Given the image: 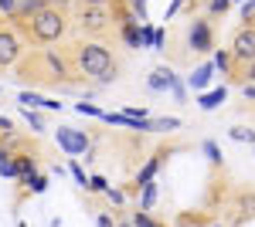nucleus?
I'll return each mask as SVG.
<instances>
[{
	"mask_svg": "<svg viewBox=\"0 0 255 227\" xmlns=\"http://www.w3.org/2000/svg\"><path fill=\"white\" fill-rule=\"evenodd\" d=\"M72 61H75V72L82 78H92V81H116L119 75V61L113 58V51L99 41H82V44H72Z\"/></svg>",
	"mask_w": 255,
	"mask_h": 227,
	"instance_id": "f257e3e1",
	"label": "nucleus"
},
{
	"mask_svg": "<svg viewBox=\"0 0 255 227\" xmlns=\"http://www.w3.org/2000/svg\"><path fill=\"white\" fill-rule=\"evenodd\" d=\"M126 17H133V14L123 10V0H113V3H82L75 10V27L85 38H106V34H113V27H123Z\"/></svg>",
	"mask_w": 255,
	"mask_h": 227,
	"instance_id": "f03ea898",
	"label": "nucleus"
},
{
	"mask_svg": "<svg viewBox=\"0 0 255 227\" xmlns=\"http://www.w3.org/2000/svg\"><path fill=\"white\" fill-rule=\"evenodd\" d=\"M14 27L24 31V41L27 44L44 48V44H58L68 34V14L61 10V3H51L41 14H34L31 20H14Z\"/></svg>",
	"mask_w": 255,
	"mask_h": 227,
	"instance_id": "7ed1b4c3",
	"label": "nucleus"
},
{
	"mask_svg": "<svg viewBox=\"0 0 255 227\" xmlns=\"http://www.w3.org/2000/svg\"><path fill=\"white\" fill-rule=\"evenodd\" d=\"M232 55H235V68L255 61V17H249L235 34H232Z\"/></svg>",
	"mask_w": 255,
	"mask_h": 227,
	"instance_id": "20e7f679",
	"label": "nucleus"
},
{
	"mask_svg": "<svg viewBox=\"0 0 255 227\" xmlns=\"http://www.w3.org/2000/svg\"><path fill=\"white\" fill-rule=\"evenodd\" d=\"M187 48L194 55H211L215 51V31H211V20L208 17H194L187 27Z\"/></svg>",
	"mask_w": 255,
	"mask_h": 227,
	"instance_id": "39448f33",
	"label": "nucleus"
},
{
	"mask_svg": "<svg viewBox=\"0 0 255 227\" xmlns=\"http://www.w3.org/2000/svg\"><path fill=\"white\" fill-rule=\"evenodd\" d=\"M55 136H58V146L68 152V156H79V152L89 150V136L79 133V129H72V126H58Z\"/></svg>",
	"mask_w": 255,
	"mask_h": 227,
	"instance_id": "423d86ee",
	"label": "nucleus"
},
{
	"mask_svg": "<svg viewBox=\"0 0 255 227\" xmlns=\"http://www.w3.org/2000/svg\"><path fill=\"white\" fill-rule=\"evenodd\" d=\"M20 51H24V44L14 31H3L0 27V68H10V65H17L20 61Z\"/></svg>",
	"mask_w": 255,
	"mask_h": 227,
	"instance_id": "0eeeda50",
	"label": "nucleus"
},
{
	"mask_svg": "<svg viewBox=\"0 0 255 227\" xmlns=\"http://www.w3.org/2000/svg\"><path fill=\"white\" fill-rule=\"evenodd\" d=\"M180 78L167 68V65H160V68H153L150 72V78H146V85H150V92H167V88H174Z\"/></svg>",
	"mask_w": 255,
	"mask_h": 227,
	"instance_id": "6e6552de",
	"label": "nucleus"
},
{
	"mask_svg": "<svg viewBox=\"0 0 255 227\" xmlns=\"http://www.w3.org/2000/svg\"><path fill=\"white\" fill-rule=\"evenodd\" d=\"M119 38L126 41V48H143V27H139V17H126L123 20Z\"/></svg>",
	"mask_w": 255,
	"mask_h": 227,
	"instance_id": "1a4fd4ad",
	"label": "nucleus"
},
{
	"mask_svg": "<svg viewBox=\"0 0 255 227\" xmlns=\"http://www.w3.org/2000/svg\"><path fill=\"white\" fill-rule=\"evenodd\" d=\"M211 78H215V61H208V65L194 68V72H191V78H187V85H191L194 92H204V88L211 85Z\"/></svg>",
	"mask_w": 255,
	"mask_h": 227,
	"instance_id": "9d476101",
	"label": "nucleus"
},
{
	"mask_svg": "<svg viewBox=\"0 0 255 227\" xmlns=\"http://www.w3.org/2000/svg\"><path fill=\"white\" fill-rule=\"evenodd\" d=\"M225 98H228V92H225V85H221V88H211V92H197V105H201L204 112H211V109H218Z\"/></svg>",
	"mask_w": 255,
	"mask_h": 227,
	"instance_id": "9b49d317",
	"label": "nucleus"
},
{
	"mask_svg": "<svg viewBox=\"0 0 255 227\" xmlns=\"http://www.w3.org/2000/svg\"><path fill=\"white\" fill-rule=\"evenodd\" d=\"M163 156H167V152H157V156H150V159H146V166H143V170L136 173V187H143V183H150V180L157 176L160 163H163Z\"/></svg>",
	"mask_w": 255,
	"mask_h": 227,
	"instance_id": "f8f14e48",
	"label": "nucleus"
},
{
	"mask_svg": "<svg viewBox=\"0 0 255 227\" xmlns=\"http://www.w3.org/2000/svg\"><path fill=\"white\" fill-rule=\"evenodd\" d=\"M20 105H27V109H61V102H51V98L34 92H20Z\"/></svg>",
	"mask_w": 255,
	"mask_h": 227,
	"instance_id": "ddd939ff",
	"label": "nucleus"
},
{
	"mask_svg": "<svg viewBox=\"0 0 255 227\" xmlns=\"http://www.w3.org/2000/svg\"><path fill=\"white\" fill-rule=\"evenodd\" d=\"M14 170H17V176L27 183L31 176H38V163H34V156H14Z\"/></svg>",
	"mask_w": 255,
	"mask_h": 227,
	"instance_id": "4468645a",
	"label": "nucleus"
},
{
	"mask_svg": "<svg viewBox=\"0 0 255 227\" xmlns=\"http://www.w3.org/2000/svg\"><path fill=\"white\" fill-rule=\"evenodd\" d=\"M157 204V183L150 180V183H143V193H139V210H150Z\"/></svg>",
	"mask_w": 255,
	"mask_h": 227,
	"instance_id": "2eb2a0df",
	"label": "nucleus"
},
{
	"mask_svg": "<svg viewBox=\"0 0 255 227\" xmlns=\"http://www.w3.org/2000/svg\"><path fill=\"white\" fill-rule=\"evenodd\" d=\"M215 68H221L225 75H232V72H235V55H232V48H228V51H218V55H215Z\"/></svg>",
	"mask_w": 255,
	"mask_h": 227,
	"instance_id": "dca6fc26",
	"label": "nucleus"
},
{
	"mask_svg": "<svg viewBox=\"0 0 255 227\" xmlns=\"http://www.w3.org/2000/svg\"><path fill=\"white\" fill-rule=\"evenodd\" d=\"M201 150H204V156H208V159H211V163H221V150H218V143H211V139H204V143H201Z\"/></svg>",
	"mask_w": 255,
	"mask_h": 227,
	"instance_id": "f3484780",
	"label": "nucleus"
},
{
	"mask_svg": "<svg viewBox=\"0 0 255 227\" xmlns=\"http://www.w3.org/2000/svg\"><path fill=\"white\" fill-rule=\"evenodd\" d=\"M170 133V129H180V119H153V133Z\"/></svg>",
	"mask_w": 255,
	"mask_h": 227,
	"instance_id": "a211bd4d",
	"label": "nucleus"
},
{
	"mask_svg": "<svg viewBox=\"0 0 255 227\" xmlns=\"http://www.w3.org/2000/svg\"><path fill=\"white\" fill-rule=\"evenodd\" d=\"M24 115H27V126H31L34 133H41V129H44V119H41L34 109H27V105H24Z\"/></svg>",
	"mask_w": 255,
	"mask_h": 227,
	"instance_id": "6ab92c4d",
	"label": "nucleus"
},
{
	"mask_svg": "<svg viewBox=\"0 0 255 227\" xmlns=\"http://www.w3.org/2000/svg\"><path fill=\"white\" fill-rule=\"evenodd\" d=\"M232 139H235V143H255V133L252 129H242V126H238V129H232Z\"/></svg>",
	"mask_w": 255,
	"mask_h": 227,
	"instance_id": "aec40b11",
	"label": "nucleus"
},
{
	"mask_svg": "<svg viewBox=\"0 0 255 227\" xmlns=\"http://www.w3.org/2000/svg\"><path fill=\"white\" fill-rule=\"evenodd\" d=\"M75 112H79V115H99V119H102V109L92 105V102H79V105H75Z\"/></svg>",
	"mask_w": 255,
	"mask_h": 227,
	"instance_id": "412c9836",
	"label": "nucleus"
},
{
	"mask_svg": "<svg viewBox=\"0 0 255 227\" xmlns=\"http://www.w3.org/2000/svg\"><path fill=\"white\" fill-rule=\"evenodd\" d=\"M228 7H232V0H211L208 3V14H225Z\"/></svg>",
	"mask_w": 255,
	"mask_h": 227,
	"instance_id": "4be33fe9",
	"label": "nucleus"
},
{
	"mask_svg": "<svg viewBox=\"0 0 255 227\" xmlns=\"http://www.w3.org/2000/svg\"><path fill=\"white\" fill-rule=\"evenodd\" d=\"M133 227H160V224H153V221L146 217V210H136V217H133Z\"/></svg>",
	"mask_w": 255,
	"mask_h": 227,
	"instance_id": "5701e85b",
	"label": "nucleus"
},
{
	"mask_svg": "<svg viewBox=\"0 0 255 227\" xmlns=\"http://www.w3.org/2000/svg\"><path fill=\"white\" fill-rule=\"evenodd\" d=\"M72 176H75V183H79V187H89V176H85V170H82L79 163H72Z\"/></svg>",
	"mask_w": 255,
	"mask_h": 227,
	"instance_id": "b1692460",
	"label": "nucleus"
},
{
	"mask_svg": "<svg viewBox=\"0 0 255 227\" xmlns=\"http://www.w3.org/2000/svg\"><path fill=\"white\" fill-rule=\"evenodd\" d=\"M27 187L34 190V193H44V190H48V180H44V176H31V180H27Z\"/></svg>",
	"mask_w": 255,
	"mask_h": 227,
	"instance_id": "393cba45",
	"label": "nucleus"
},
{
	"mask_svg": "<svg viewBox=\"0 0 255 227\" xmlns=\"http://www.w3.org/2000/svg\"><path fill=\"white\" fill-rule=\"evenodd\" d=\"M17 7H20V0H0V10H3L7 17H10V14H14Z\"/></svg>",
	"mask_w": 255,
	"mask_h": 227,
	"instance_id": "a878e982",
	"label": "nucleus"
},
{
	"mask_svg": "<svg viewBox=\"0 0 255 227\" xmlns=\"http://www.w3.org/2000/svg\"><path fill=\"white\" fill-rule=\"evenodd\" d=\"M89 190H96V193H106V180H102V176H92V180H89Z\"/></svg>",
	"mask_w": 255,
	"mask_h": 227,
	"instance_id": "bb28decb",
	"label": "nucleus"
},
{
	"mask_svg": "<svg viewBox=\"0 0 255 227\" xmlns=\"http://www.w3.org/2000/svg\"><path fill=\"white\" fill-rule=\"evenodd\" d=\"M184 3H187V0H174V3L167 7V14H163V20H170V17H174V14H177V10L184 7Z\"/></svg>",
	"mask_w": 255,
	"mask_h": 227,
	"instance_id": "cd10ccee",
	"label": "nucleus"
},
{
	"mask_svg": "<svg viewBox=\"0 0 255 227\" xmlns=\"http://www.w3.org/2000/svg\"><path fill=\"white\" fill-rule=\"evenodd\" d=\"M129 3H133V10L139 14V20L146 17V0H129Z\"/></svg>",
	"mask_w": 255,
	"mask_h": 227,
	"instance_id": "c85d7f7f",
	"label": "nucleus"
},
{
	"mask_svg": "<svg viewBox=\"0 0 255 227\" xmlns=\"http://www.w3.org/2000/svg\"><path fill=\"white\" fill-rule=\"evenodd\" d=\"M242 17H245V20L255 17V0H245V7H242Z\"/></svg>",
	"mask_w": 255,
	"mask_h": 227,
	"instance_id": "c756f323",
	"label": "nucleus"
},
{
	"mask_svg": "<svg viewBox=\"0 0 255 227\" xmlns=\"http://www.w3.org/2000/svg\"><path fill=\"white\" fill-rule=\"evenodd\" d=\"M170 92L177 95V102H187V88H184L180 81H177V85H174V88H170Z\"/></svg>",
	"mask_w": 255,
	"mask_h": 227,
	"instance_id": "7c9ffc66",
	"label": "nucleus"
},
{
	"mask_svg": "<svg viewBox=\"0 0 255 227\" xmlns=\"http://www.w3.org/2000/svg\"><path fill=\"white\" fill-rule=\"evenodd\" d=\"M106 197H109V200H113V204H123V200H126V197H123V193H119V190H106Z\"/></svg>",
	"mask_w": 255,
	"mask_h": 227,
	"instance_id": "2f4dec72",
	"label": "nucleus"
},
{
	"mask_svg": "<svg viewBox=\"0 0 255 227\" xmlns=\"http://www.w3.org/2000/svg\"><path fill=\"white\" fill-rule=\"evenodd\" d=\"M99 227H116V224H113V217H106V214H102V217H99Z\"/></svg>",
	"mask_w": 255,
	"mask_h": 227,
	"instance_id": "473e14b6",
	"label": "nucleus"
},
{
	"mask_svg": "<svg viewBox=\"0 0 255 227\" xmlns=\"http://www.w3.org/2000/svg\"><path fill=\"white\" fill-rule=\"evenodd\" d=\"M245 98H255V85H249V81H245Z\"/></svg>",
	"mask_w": 255,
	"mask_h": 227,
	"instance_id": "72a5a7b5",
	"label": "nucleus"
},
{
	"mask_svg": "<svg viewBox=\"0 0 255 227\" xmlns=\"http://www.w3.org/2000/svg\"><path fill=\"white\" fill-rule=\"evenodd\" d=\"M0 133H10V119H0Z\"/></svg>",
	"mask_w": 255,
	"mask_h": 227,
	"instance_id": "f704fd0d",
	"label": "nucleus"
},
{
	"mask_svg": "<svg viewBox=\"0 0 255 227\" xmlns=\"http://www.w3.org/2000/svg\"><path fill=\"white\" fill-rule=\"evenodd\" d=\"M3 159H10V152H7L3 146H0V163H3Z\"/></svg>",
	"mask_w": 255,
	"mask_h": 227,
	"instance_id": "c9c22d12",
	"label": "nucleus"
},
{
	"mask_svg": "<svg viewBox=\"0 0 255 227\" xmlns=\"http://www.w3.org/2000/svg\"><path fill=\"white\" fill-rule=\"evenodd\" d=\"M55 3H61V7H65V3H68V0H55Z\"/></svg>",
	"mask_w": 255,
	"mask_h": 227,
	"instance_id": "e433bc0d",
	"label": "nucleus"
},
{
	"mask_svg": "<svg viewBox=\"0 0 255 227\" xmlns=\"http://www.w3.org/2000/svg\"><path fill=\"white\" fill-rule=\"evenodd\" d=\"M119 227H133V224H119Z\"/></svg>",
	"mask_w": 255,
	"mask_h": 227,
	"instance_id": "4c0bfd02",
	"label": "nucleus"
},
{
	"mask_svg": "<svg viewBox=\"0 0 255 227\" xmlns=\"http://www.w3.org/2000/svg\"><path fill=\"white\" fill-rule=\"evenodd\" d=\"M187 3H197V0H187Z\"/></svg>",
	"mask_w": 255,
	"mask_h": 227,
	"instance_id": "58836bf2",
	"label": "nucleus"
},
{
	"mask_svg": "<svg viewBox=\"0 0 255 227\" xmlns=\"http://www.w3.org/2000/svg\"><path fill=\"white\" fill-rule=\"evenodd\" d=\"M232 3H235V0H232Z\"/></svg>",
	"mask_w": 255,
	"mask_h": 227,
	"instance_id": "ea45409f",
	"label": "nucleus"
}]
</instances>
